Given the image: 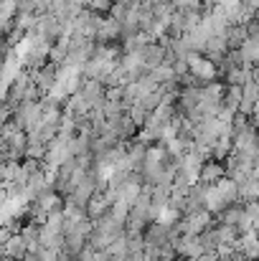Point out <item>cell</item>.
<instances>
[{
	"instance_id": "cell-6",
	"label": "cell",
	"mask_w": 259,
	"mask_h": 261,
	"mask_svg": "<svg viewBox=\"0 0 259 261\" xmlns=\"http://www.w3.org/2000/svg\"><path fill=\"white\" fill-rule=\"evenodd\" d=\"M135 54L140 56L143 66H148V69H155V66L166 64V46L160 41H145Z\"/></svg>"
},
{
	"instance_id": "cell-9",
	"label": "cell",
	"mask_w": 259,
	"mask_h": 261,
	"mask_svg": "<svg viewBox=\"0 0 259 261\" xmlns=\"http://www.w3.org/2000/svg\"><path fill=\"white\" fill-rule=\"evenodd\" d=\"M247 38H249L247 23H229V28H226V46L229 48H242Z\"/></svg>"
},
{
	"instance_id": "cell-4",
	"label": "cell",
	"mask_w": 259,
	"mask_h": 261,
	"mask_svg": "<svg viewBox=\"0 0 259 261\" xmlns=\"http://www.w3.org/2000/svg\"><path fill=\"white\" fill-rule=\"evenodd\" d=\"M102 20H104V13H97V10H91L89 5H84V8L79 10V15L72 20V33H79V36L94 41V36H97V31H99V25H102Z\"/></svg>"
},
{
	"instance_id": "cell-13",
	"label": "cell",
	"mask_w": 259,
	"mask_h": 261,
	"mask_svg": "<svg viewBox=\"0 0 259 261\" xmlns=\"http://www.w3.org/2000/svg\"><path fill=\"white\" fill-rule=\"evenodd\" d=\"M64 261H77V259H64Z\"/></svg>"
},
{
	"instance_id": "cell-1",
	"label": "cell",
	"mask_w": 259,
	"mask_h": 261,
	"mask_svg": "<svg viewBox=\"0 0 259 261\" xmlns=\"http://www.w3.org/2000/svg\"><path fill=\"white\" fill-rule=\"evenodd\" d=\"M122 233H125V226L117 223V221L107 213V216H102L99 221H91V231H89L86 246L94 249V251H107Z\"/></svg>"
},
{
	"instance_id": "cell-8",
	"label": "cell",
	"mask_w": 259,
	"mask_h": 261,
	"mask_svg": "<svg viewBox=\"0 0 259 261\" xmlns=\"http://www.w3.org/2000/svg\"><path fill=\"white\" fill-rule=\"evenodd\" d=\"M226 177V165L221 163V160H206L203 165H201V170H198V182L201 185H206V188H211V185H216L219 180H224Z\"/></svg>"
},
{
	"instance_id": "cell-10",
	"label": "cell",
	"mask_w": 259,
	"mask_h": 261,
	"mask_svg": "<svg viewBox=\"0 0 259 261\" xmlns=\"http://www.w3.org/2000/svg\"><path fill=\"white\" fill-rule=\"evenodd\" d=\"M239 104H242V87L226 84V87H224V101H221V107L237 114V112H239Z\"/></svg>"
},
{
	"instance_id": "cell-11",
	"label": "cell",
	"mask_w": 259,
	"mask_h": 261,
	"mask_svg": "<svg viewBox=\"0 0 259 261\" xmlns=\"http://www.w3.org/2000/svg\"><path fill=\"white\" fill-rule=\"evenodd\" d=\"M173 5L178 10H206L203 0H173Z\"/></svg>"
},
{
	"instance_id": "cell-5",
	"label": "cell",
	"mask_w": 259,
	"mask_h": 261,
	"mask_svg": "<svg viewBox=\"0 0 259 261\" xmlns=\"http://www.w3.org/2000/svg\"><path fill=\"white\" fill-rule=\"evenodd\" d=\"M31 74H33V82H36V87H38L41 94H51V89L56 87V82H59L61 66L54 64V61H49V64H43L41 69H36Z\"/></svg>"
},
{
	"instance_id": "cell-12",
	"label": "cell",
	"mask_w": 259,
	"mask_h": 261,
	"mask_svg": "<svg viewBox=\"0 0 259 261\" xmlns=\"http://www.w3.org/2000/svg\"><path fill=\"white\" fill-rule=\"evenodd\" d=\"M8 236H10V231H8L5 226H0V249H3V244L8 241Z\"/></svg>"
},
{
	"instance_id": "cell-2",
	"label": "cell",
	"mask_w": 259,
	"mask_h": 261,
	"mask_svg": "<svg viewBox=\"0 0 259 261\" xmlns=\"http://www.w3.org/2000/svg\"><path fill=\"white\" fill-rule=\"evenodd\" d=\"M237 200H239V185H237V180L224 177V180H219L216 185H211V188H208L206 208H208L211 213H219V211L229 208V205H231V203H237Z\"/></svg>"
},
{
	"instance_id": "cell-7",
	"label": "cell",
	"mask_w": 259,
	"mask_h": 261,
	"mask_svg": "<svg viewBox=\"0 0 259 261\" xmlns=\"http://www.w3.org/2000/svg\"><path fill=\"white\" fill-rule=\"evenodd\" d=\"M28 246H31V241H28L23 233H10L8 241L3 244L0 254H3L5 259H10V261H20L26 254H28Z\"/></svg>"
},
{
	"instance_id": "cell-3",
	"label": "cell",
	"mask_w": 259,
	"mask_h": 261,
	"mask_svg": "<svg viewBox=\"0 0 259 261\" xmlns=\"http://www.w3.org/2000/svg\"><path fill=\"white\" fill-rule=\"evenodd\" d=\"M188 69H191V79H193V87H206L211 82H216L219 71H216V64H211L206 56L201 54H191L188 56Z\"/></svg>"
}]
</instances>
